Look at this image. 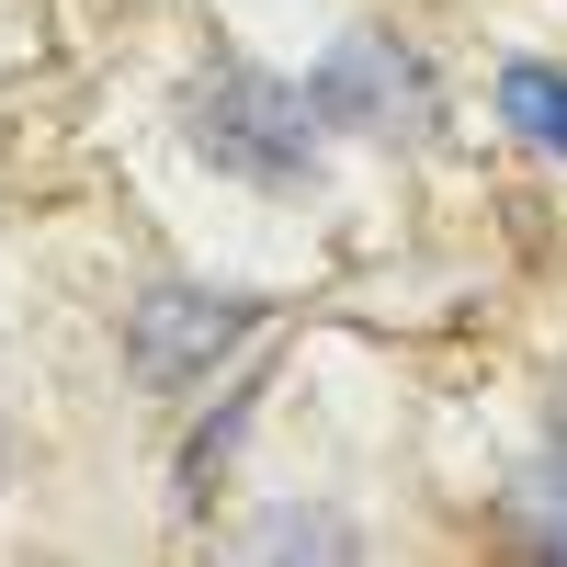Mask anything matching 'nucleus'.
Listing matches in <instances>:
<instances>
[{
	"label": "nucleus",
	"mask_w": 567,
	"mask_h": 567,
	"mask_svg": "<svg viewBox=\"0 0 567 567\" xmlns=\"http://www.w3.org/2000/svg\"><path fill=\"white\" fill-rule=\"evenodd\" d=\"M194 148L239 182H272V194H296L318 171V103L307 80H261V69H216L194 91Z\"/></svg>",
	"instance_id": "f257e3e1"
},
{
	"label": "nucleus",
	"mask_w": 567,
	"mask_h": 567,
	"mask_svg": "<svg viewBox=\"0 0 567 567\" xmlns=\"http://www.w3.org/2000/svg\"><path fill=\"white\" fill-rule=\"evenodd\" d=\"M250 329H261V296H239V284H159L125 307V352L148 386H205Z\"/></svg>",
	"instance_id": "f03ea898"
},
{
	"label": "nucleus",
	"mask_w": 567,
	"mask_h": 567,
	"mask_svg": "<svg viewBox=\"0 0 567 567\" xmlns=\"http://www.w3.org/2000/svg\"><path fill=\"white\" fill-rule=\"evenodd\" d=\"M307 103H318V125H363V136H420L432 125V91L398 58V34H341L307 69Z\"/></svg>",
	"instance_id": "7ed1b4c3"
},
{
	"label": "nucleus",
	"mask_w": 567,
	"mask_h": 567,
	"mask_svg": "<svg viewBox=\"0 0 567 567\" xmlns=\"http://www.w3.org/2000/svg\"><path fill=\"white\" fill-rule=\"evenodd\" d=\"M499 125L523 136V148L567 159V69H545V58H511V69H499Z\"/></svg>",
	"instance_id": "20e7f679"
},
{
	"label": "nucleus",
	"mask_w": 567,
	"mask_h": 567,
	"mask_svg": "<svg viewBox=\"0 0 567 567\" xmlns=\"http://www.w3.org/2000/svg\"><path fill=\"white\" fill-rule=\"evenodd\" d=\"M511 499H523V523L545 534V556H567V443H556V454H545V465H534V477L511 488Z\"/></svg>",
	"instance_id": "39448f33"
},
{
	"label": "nucleus",
	"mask_w": 567,
	"mask_h": 567,
	"mask_svg": "<svg viewBox=\"0 0 567 567\" xmlns=\"http://www.w3.org/2000/svg\"><path fill=\"white\" fill-rule=\"evenodd\" d=\"M261 556H352V523H329V511H284V523H261Z\"/></svg>",
	"instance_id": "423d86ee"
},
{
	"label": "nucleus",
	"mask_w": 567,
	"mask_h": 567,
	"mask_svg": "<svg viewBox=\"0 0 567 567\" xmlns=\"http://www.w3.org/2000/svg\"><path fill=\"white\" fill-rule=\"evenodd\" d=\"M0 465H12V432H0Z\"/></svg>",
	"instance_id": "0eeeda50"
}]
</instances>
